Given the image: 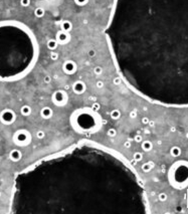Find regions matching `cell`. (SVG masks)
Returning <instances> with one entry per match:
<instances>
[{
  "instance_id": "cell-1",
  "label": "cell",
  "mask_w": 188,
  "mask_h": 214,
  "mask_svg": "<svg viewBox=\"0 0 188 214\" xmlns=\"http://www.w3.org/2000/svg\"><path fill=\"white\" fill-rule=\"evenodd\" d=\"M105 34L133 91L153 102L188 103V0H115Z\"/></svg>"
},
{
  "instance_id": "cell-2",
  "label": "cell",
  "mask_w": 188,
  "mask_h": 214,
  "mask_svg": "<svg viewBox=\"0 0 188 214\" xmlns=\"http://www.w3.org/2000/svg\"><path fill=\"white\" fill-rule=\"evenodd\" d=\"M138 182L119 158L80 147L19 173L11 213H134L141 211Z\"/></svg>"
},
{
  "instance_id": "cell-3",
  "label": "cell",
  "mask_w": 188,
  "mask_h": 214,
  "mask_svg": "<svg viewBox=\"0 0 188 214\" xmlns=\"http://www.w3.org/2000/svg\"><path fill=\"white\" fill-rule=\"evenodd\" d=\"M38 43L31 29L17 20L0 21V82L26 76L38 59Z\"/></svg>"
},
{
  "instance_id": "cell-4",
  "label": "cell",
  "mask_w": 188,
  "mask_h": 214,
  "mask_svg": "<svg viewBox=\"0 0 188 214\" xmlns=\"http://www.w3.org/2000/svg\"><path fill=\"white\" fill-rule=\"evenodd\" d=\"M15 118H16V116H15V113L11 110H4L1 112V114H0V120H1V122L3 124L5 125H9V124H12Z\"/></svg>"
},
{
  "instance_id": "cell-5",
  "label": "cell",
  "mask_w": 188,
  "mask_h": 214,
  "mask_svg": "<svg viewBox=\"0 0 188 214\" xmlns=\"http://www.w3.org/2000/svg\"><path fill=\"white\" fill-rule=\"evenodd\" d=\"M53 100L57 104H62L66 101V95H65V93H64V91H56V93L53 95Z\"/></svg>"
},
{
  "instance_id": "cell-6",
  "label": "cell",
  "mask_w": 188,
  "mask_h": 214,
  "mask_svg": "<svg viewBox=\"0 0 188 214\" xmlns=\"http://www.w3.org/2000/svg\"><path fill=\"white\" fill-rule=\"evenodd\" d=\"M65 70L68 72V73H70V74H71L72 72H74L75 71V64L72 63V62H67L66 64H65Z\"/></svg>"
},
{
  "instance_id": "cell-7",
  "label": "cell",
  "mask_w": 188,
  "mask_h": 214,
  "mask_svg": "<svg viewBox=\"0 0 188 214\" xmlns=\"http://www.w3.org/2000/svg\"><path fill=\"white\" fill-rule=\"evenodd\" d=\"M70 39V36L68 34V32L66 31H62V32H59L58 35H57V40L61 43H67Z\"/></svg>"
},
{
  "instance_id": "cell-8",
  "label": "cell",
  "mask_w": 188,
  "mask_h": 214,
  "mask_svg": "<svg viewBox=\"0 0 188 214\" xmlns=\"http://www.w3.org/2000/svg\"><path fill=\"white\" fill-rule=\"evenodd\" d=\"M73 89H74V91L75 93H77V94H81V93H83V91L85 90V86H84V84L83 83H81V82H77L74 86H73Z\"/></svg>"
},
{
  "instance_id": "cell-9",
  "label": "cell",
  "mask_w": 188,
  "mask_h": 214,
  "mask_svg": "<svg viewBox=\"0 0 188 214\" xmlns=\"http://www.w3.org/2000/svg\"><path fill=\"white\" fill-rule=\"evenodd\" d=\"M61 28H62L64 31L68 32V31H70V30L71 29V23L70 21H64V22L61 23Z\"/></svg>"
},
{
  "instance_id": "cell-10",
  "label": "cell",
  "mask_w": 188,
  "mask_h": 214,
  "mask_svg": "<svg viewBox=\"0 0 188 214\" xmlns=\"http://www.w3.org/2000/svg\"><path fill=\"white\" fill-rule=\"evenodd\" d=\"M10 158H11L13 161H17V160L20 158V152H18L17 150H13V151L10 153Z\"/></svg>"
},
{
  "instance_id": "cell-11",
  "label": "cell",
  "mask_w": 188,
  "mask_h": 214,
  "mask_svg": "<svg viewBox=\"0 0 188 214\" xmlns=\"http://www.w3.org/2000/svg\"><path fill=\"white\" fill-rule=\"evenodd\" d=\"M29 113H30V108L28 106H23L21 108V114L22 115L26 116V115H29Z\"/></svg>"
},
{
  "instance_id": "cell-12",
  "label": "cell",
  "mask_w": 188,
  "mask_h": 214,
  "mask_svg": "<svg viewBox=\"0 0 188 214\" xmlns=\"http://www.w3.org/2000/svg\"><path fill=\"white\" fill-rule=\"evenodd\" d=\"M47 46L50 48V49H53L56 47V41L55 40H49L48 43H47Z\"/></svg>"
},
{
  "instance_id": "cell-13",
  "label": "cell",
  "mask_w": 188,
  "mask_h": 214,
  "mask_svg": "<svg viewBox=\"0 0 188 214\" xmlns=\"http://www.w3.org/2000/svg\"><path fill=\"white\" fill-rule=\"evenodd\" d=\"M74 1H75L76 4H79V5H85V4L88 3L89 0H74Z\"/></svg>"
},
{
  "instance_id": "cell-14",
  "label": "cell",
  "mask_w": 188,
  "mask_h": 214,
  "mask_svg": "<svg viewBox=\"0 0 188 214\" xmlns=\"http://www.w3.org/2000/svg\"><path fill=\"white\" fill-rule=\"evenodd\" d=\"M20 4L24 7H26L30 4V0H20Z\"/></svg>"
},
{
  "instance_id": "cell-15",
  "label": "cell",
  "mask_w": 188,
  "mask_h": 214,
  "mask_svg": "<svg viewBox=\"0 0 188 214\" xmlns=\"http://www.w3.org/2000/svg\"><path fill=\"white\" fill-rule=\"evenodd\" d=\"M35 14L37 15L38 17L42 16V15H43V10H42V8H37V9L35 10Z\"/></svg>"
},
{
  "instance_id": "cell-16",
  "label": "cell",
  "mask_w": 188,
  "mask_h": 214,
  "mask_svg": "<svg viewBox=\"0 0 188 214\" xmlns=\"http://www.w3.org/2000/svg\"><path fill=\"white\" fill-rule=\"evenodd\" d=\"M95 72H96L97 74H100V73L102 72V68H101V67H96V68H95Z\"/></svg>"
},
{
  "instance_id": "cell-17",
  "label": "cell",
  "mask_w": 188,
  "mask_h": 214,
  "mask_svg": "<svg viewBox=\"0 0 188 214\" xmlns=\"http://www.w3.org/2000/svg\"><path fill=\"white\" fill-rule=\"evenodd\" d=\"M44 81H46V83H49V81H50V79L48 78V76H46V78L44 79Z\"/></svg>"
},
{
  "instance_id": "cell-18",
  "label": "cell",
  "mask_w": 188,
  "mask_h": 214,
  "mask_svg": "<svg viewBox=\"0 0 188 214\" xmlns=\"http://www.w3.org/2000/svg\"><path fill=\"white\" fill-rule=\"evenodd\" d=\"M51 56H52V58H54V59H55V58H56V56H57V55H56V54H52V55H51Z\"/></svg>"
}]
</instances>
